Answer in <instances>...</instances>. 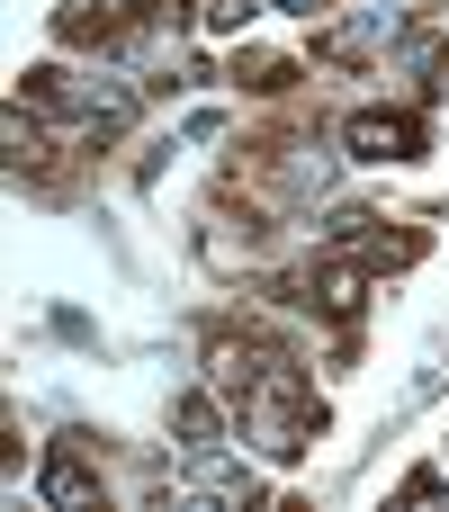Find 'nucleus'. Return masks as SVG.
Wrapping results in <instances>:
<instances>
[{
    "mask_svg": "<svg viewBox=\"0 0 449 512\" xmlns=\"http://www.w3.org/2000/svg\"><path fill=\"white\" fill-rule=\"evenodd\" d=\"M342 135H351V153H360V162H414V153L432 144V135H423V117H396V108H360Z\"/></svg>",
    "mask_w": 449,
    "mask_h": 512,
    "instance_id": "nucleus-1",
    "label": "nucleus"
},
{
    "mask_svg": "<svg viewBox=\"0 0 449 512\" xmlns=\"http://www.w3.org/2000/svg\"><path fill=\"white\" fill-rule=\"evenodd\" d=\"M378 45H405V9H396V0H369L360 18H342V27L324 36V54H333V63H369Z\"/></svg>",
    "mask_w": 449,
    "mask_h": 512,
    "instance_id": "nucleus-2",
    "label": "nucleus"
},
{
    "mask_svg": "<svg viewBox=\"0 0 449 512\" xmlns=\"http://www.w3.org/2000/svg\"><path fill=\"white\" fill-rule=\"evenodd\" d=\"M171 432H180V450H189V459L225 450V405H216V387H189V396H171Z\"/></svg>",
    "mask_w": 449,
    "mask_h": 512,
    "instance_id": "nucleus-3",
    "label": "nucleus"
},
{
    "mask_svg": "<svg viewBox=\"0 0 449 512\" xmlns=\"http://www.w3.org/2000/svg\"><path fill=\"white\" fill-rule=\"evenodd\" d=\"M189 495H207V504H252V495H261V477L207 450V459H198V486H189Z\"/></svg>",
    "mask_w": 449,
    "mask_h": 512,
    "instance_id": "nucleus-4",
    "label": "nucleus"
},
{
    "mask_svg": "<svg viewBox=\"0 0 449 512\" xmlns=\"http://www.w3.org/2000/svg\"><path fill=\"white\" fill-rule=\"evenodd\" d=\"M90 495H99L90 468H81L72 450H54V459H45V504H90Z\"/></svg>",
    "mask_w": 449,
    "mask_h": 512,
    "instance_id": "nucleus-5",
    "label": "nucleus"
},
{
    "mask_svg": "<svg viewBox=\"0 0 449 512\" xmlns=\"http://www.w3.org/2000/svg\"><path fill=\"white\" fill-rule=\"evenodd\" d=\"M234 81H243V90H288L297 63H288V54H234Z\"/></svg>",
    "mask_w": 449,
    "mask_h": 512,
    "instance_id": "nucleus-6",
    "label": "nucleus"
},
{
    "mask_svg": "<svg viewBox=\"0 0 449 512\" xmlns=\"http://www.w3.org/2000/svg\"><path fill=\"white\" fill-rule=\"evenodd\" d=\"M396 63H405V72H449V45H441V36H405Z\"/></svg>",
    "mask_w": 449,
    "mask_h": 512,
    "instance_id": "nucleus-7",
    "label": "nucleus"
},
{
    "mask_svg": "<svg viewBox=\"0 0 449 512\" xmlns=\"http://www.w3.org/2000/svg\"><path fill=\"white\" fill-rule=\"evenodd\" d=\"M252 18V0H207V27H243Z\"/></svg>",
    "mask_w": 449,
    "mask_h": 512,
    "instance_id": "nucleus-8",
    "label": "nucleus"
},
{
    "mask_svg": "<svg viewBox=\"0 0 449 512\" xmlns=\"http://www.w3.org/2000/svg\"><path fill=\"white\" fill-rule=\"evenodd\" d=\"M279 9H297V18H315V9H333V0H279Z\"/></svg>",
    "mask_w": 449,
    "mask_h": 512,
    "instance_id": "nucleus-9",
    "label": "nucleus"
},
{
    "mask_svg": "<svg viewBox=\"0 0 449 512\" xmlns=\"http://www.w3.org/2000/svg\"><path fill=\"white\" fill-rule=\"evenodd\" d=\"M99 9H153V0H99Z\"/></svg>",
    "mask_w": 449,
    "mask_h": 512,
    "instance_id": "nucleus-10",
    "label": "nucleus"
}]
</instances>
